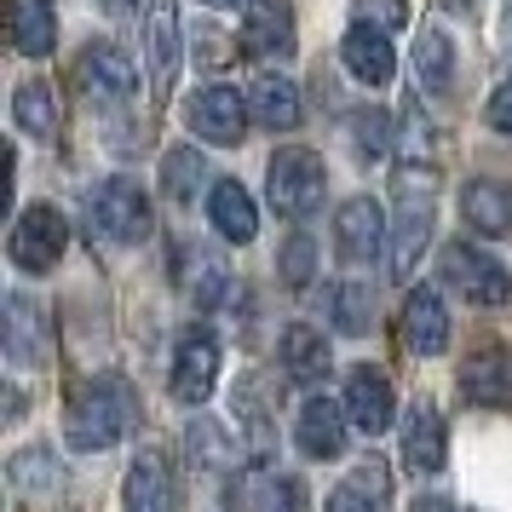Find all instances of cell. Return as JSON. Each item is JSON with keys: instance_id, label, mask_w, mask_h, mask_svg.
<instances>
[{"instance_id": "6da1fadb", "label": "cell", "mask_w": 512, "mask_h": 512, "mask_svg": "<svg viewBox=\"0 0 512 512\" xmlns=\"http://www.w3.org/2000/svg\"><path fill=\"white\" fill-rule=\"evenodd\" d=\"M432 225H438V173L432 167H397L392 185V242H386V265L397 282L415 277L420 254L432 248Z\"/></svg>"}, {"instance_id": "7a4b0ae2", "label": "cell", "mask_w": 512, "mask_h": 512, "mask_svg": "<svg viewBox=\"0 0 512 512\" xmlns=\"http://www.w3.org/2000/svg\"><path fill=\"white\" fill-rule=\"evenodd\" d=\"M133 420H139V392L116 380V374H104L93 386H81L70 403V443L75 449H116L127 432H133Z\"/></svg>"}, {"instance_id": "3957f363", "label": "cell", "mask_w": 512, "mask_h": 512, "mask_svg": "<svg viewBox=\"0 0 512 512\" xmlns=\"http://www.w3.org/2000/svg\"><path fill=\"white\" fill-rule=\"evenodd\" d=\"M265 196H271V208L282 219H311V213L323 208L328 196V167L317 150H305V144H288L271 156L265 167Z\"/></svg>"}, {"instance_id": "277c9868", "label": "cell", "mask_w": 512, "mask_h": 512, "mask_svg": "<svg viewBox=\"0 0 512 512\" xmlns=\"http://www.w3.org/2000/svg\"><path fill=\"white\" fill-rule=\"evenodd\" d=\"M150 196H144L133 179H104L98 190H87V231L116 242V248H133L150 236Z\"/></svg>"}, {"instance_id": "5b68a950", "label": "cell", "mask_w": 512, "mask_h": 512, "mask_svg": "<svg viewBox=\"0 0 512 512\" xmlns=\"http://www.w3.org/2000/svg\"><path fill=\"white\" fill-rule=\"evenodd\" d=\"M64 248H70V219L52 208V202L24 208L18 225H12V236H6V259H12L18 271H29V277L52 271V265L64 259Z\"/></svg>"}, {"instance_id": "8992f818", "label": "cell", "mask_w": 512, "mask_h": 512, "mask_svg": "<svg viewBox=\"0 0 512 512\" xmlns=\"http://www.w3.org/2000/svg\"><path fill=\"white\" fill-rule=\"evenodd\" d=\"M225 512H305V489L271 461H248L225 478Z\"/></svg>"}, {"instance_id": "52a82bcc", "label": "cell", "mask_w": 512, "mask_h": 512, "mask_svg": "<svg viewBox=\"0 0 512 512\" xmlns=\"http://www.w3.org/2000/svg\"><path fill=\"white\" fill-rule=\"evenodd\" d=\"M438 271H443V282L472 305H507V294H512L507 265L489 259L484 248H472V242H449L438 254Z\"/></svg>"}, {"instance_id": "ba28073f", "label": "cell", "mask_w": 512, "mask_h": 512, "mask_svg": "<svg viewBox=\"0 0 512 512\" xmlns=\"http://www.w3.org/2000/svg\"><path fill=\"white\" fill-rule=\"evenodd\" d=\"M248 87H231V81H208L190 98V133L202 144H242L248 139Z\"/></svg>"}, {"instance_id": "9c48e42d", "label": "cell", "mask_w": 512, "mask_h": 512, "mask_svg": "<svg viewBox=\"0 0 512 512\" xmlns=\"http://www.w3.org/2000/svg\"><path fill=\"white\" fill-rule=\"evenodd\" d=\"M386 242H392V225H386V208L374 196L340 202V213H334V248H340V259H346L351 271L374 265V259L386 254Z\"/></svg>"}, {"instance_id": "30bf717a", "label": "cell", "mask_w": 512, "mask_h": 512, "mask_svg": "<svg viewBox=\"0 0 512 512\" xmlns=\"http://www.w3.org/2000/svg\"><path fill=\"white\" fill-rule=\"evenodd\" d=\"M300 47V24L288 0H248L242 6V52L259 64H282Z\"/></svg>"}, {"instance_id": "8fae6325", "label": "cell", "mask_w": 512, "mask_h": 512, "mask_svg": "<svg viewBox=\"0 0 512 512\" xmlns=\"http://www.w3.org/2000/svg\"><path fill=\"white\" fill-rule=\"evenodd\" d=\"M167 386H173V397L190 403V409L213 397V386H219V340H213L208 328H185V334H179Z\"/></svg>"}, {"instance_id": "7c38bea8", "label": "cell", "mask_w": 512, "mask_h": 512, "mask_svg": "<svg viewBox=\"0 0 512 512\" xmlns=\"http://www.w3.org/2000/svg\"><path fill=\"white\" fill-rule=\"evenodd\" d=\"M6 357L18 369H41L52 357V323H47V305L29 300L24 288L6 294Z\"/></svg>"}, {"instance_id": "4fadbf2b", "label": "cell", "mask_w": 512, "mask_h": 512, "mask_svg": "<svg viewBox=\"0 0 512 512\" xmlns=\"http://www.w3.org/2000/svg\"><path fill=\"white\" fill-rule=\"evenodd\" d=\"M346 432H351V415L346 403H334V397H305L300 415H294V443H300V455L311 461H340L346 455Z\"/></svg>"}, {"instance_id": "5bb4252c", "label": "cell", "mask_w": 512, "mask_h": 512, "mask_svg": "<svg viewBox=\"0 0 512 512\" xmlns=\"http://www.w3.org/2000/svg\"><path fill=\"white\" fill-rule=\"evenodd\" d=\"M461 403H472V409H507L512 415V351L507 346H478L461 363Z\"/></svg>"}, {"instance_id": "9a60e30c", "label": "cell", "mask_w": 512, "mask_h": 512, "mask_svg": "<svg viewBox=\"0 0 512 512\" xmlns=\"http://www.w3.org/2000/svg\"><path fill=\"white\" fill-rule=\"evenodd\" d=\"M81 87L93 104H121L139 93V64L116 47V41H93L81 52Z\"/></svg>"}, {"instance_id": "2e32d148", "label": "cell", "mask_w": 512, "mask_h": 512, "mask_svg": "<svg viewBox=\"0 0 512 512\" xmlns=\"http://www.w3.org/2000/svg\"><path fill=\"white\" fill-rule=\"evenodd\" d=\"M403 346L415 357H438L449 346V305H443L438 288H415L403 300Z\"/></svg>"}, {"instance_id": "e0dca14e", "label": "cell", "mask_w": 512, "mask_h": 512, "mask_svg": "<svg viewBox=\"0 0 512 512\" xmlns=\"http://www.w3.org/2000/svg\"><path fill=\"white\" fill-rule=\"evenodd\" d=\"M277 357H282V374H288L294 386H323L328 369H334L323 328H311V323H288L282 328V351Z\"/></svg>"}, {"instance_id": "ac0fdd59", "label": "cell", "mask_w": 512, "mask_h": 512, "mask_svg": "<svg viewBox=\"0 0 512 512\" xmlns=\"http://www.w3.org/2000/svg\"><path fill=\"white\" fill-rule=\"evenodd\" d=\"M340 58H346V70L363 81V87H386L397 75V52L386 41V29H369V24H351L346 41H340Z\"/></svg>"}, {"instance_id": "d6986e66", "label": "cell", "mask_w": 512, "mask_h": 512, "mask_svg": "<svg viewBox=\"0 0 512 512\" xmlns=\"http://www.w3.org/2000/svg\"><path fill=\"white\" fill-rule=\"evenodd\" d=\"M403 461L415 466V472H438L449 461V426H443V415L426 397L403 415Z\"/></svg>"}, {"instance_id": "ffe728a7", "label": "cell", "mask_w": 512, "mask_h": 512, "mask_svg": "<svg viewBox=\"0 0 512 512\" xmlns=\"http://www.w3.org/2000/svg\"><path fill=\"white\" fill-rule=\"evenodd\" d=\"M340 403H346V415H351V432H363V438H380L392 426V386H386V374L357 369L346 380Z\"/></svg>"}, {"instance_id": "44dd1931", "label": "cell", "mask_w": 512, "mask_h": 512, "mask_svg": "<svg viewBox=\"0 0 512 512\" xmlns=\"http://www.w3.org/2000/svg\"><path fill=\"white\" fill-rule=\"evenodd\" d=\"M144 58H150V81L167 87L179 70V0H150L144 6Z\"/></svg>"}, {"instance_id": "7402d4cb", "label": "cell", "mask_w": 512, "mask_h": 512, "mask_svg": "<svg viewBox=\"0 0 512 512\" xmlns=\"http://www.w3.org/2000/svg\"><path fill=\"white\" fill-rule=\"evenodd\" d=\"M127 512H179V489H173V466L162 455H139L127 484H121Z\"/></svg>"}, {"instance_id": "603a6c76", "label": "cell", "mask_w": 512, "mask_h": 512, "mask_svg": "<svg viewBox=\"0 0 512 512\" xmlns=\"http://www.w3.org/2000/svg\"><path fill=\"white\" fill-rule=\"evenodd\" d=\"M248 116L271 133H294L300 127V87L288 75H259L248 81Z\"/></svg>"}, {"instance_id": "cb8c5ba5", "label": "cell", "mask_w": 512, "mask_h": 512, "mask_svg": "<svg viewBox=\"0 0 512 512\" xmlns=\"http://www.w3.org/2000/svg\"><path fill=\"white\" fill-rule=\"evenodd\" d=\"M461 213L478 236H507L512 231V185L507 179H472L461 190Z\"/></svg>"}, {"instance_id": "d4e9b609", "label": "cell", "mask_w": 512, "mask_h": 512, "mask_svg": "<svg viewBox=\"0 0 512 512\" xmlns=\"http://www.w3.org/2000/svg\"><path fill=\"white\" fill-rule=\"evenodd\" d=\"M208 219H213V231L225 236V242H254L259 231V213H254V196L236 185V179H219V185L208 190Z\"/></svg>"}, {"instance_id": "484cf974", "label": "cell", "mask_w": 512, "mask_h": 512, "mask_svg": "<svg viewBox=\"0 0 512 512\" xmlns=\"http://www.w3.org/2000/svg\"><path fill=\"white\" fill-rule=\"evenodd\" d=\"M386 495H392V472H386L380 455H369L363 466H351V478L328 495V512H386Z\"/></svg>"}, {"instance_id": "4316f807", "label": "cell", "mask_w": 512, "mask_h": 512, "mask_svg": "<svg viewBox=\"0 0 512 512\" xmlns=\"http://www.w3.org/2000/svg\"><path fill=\"white\" fill-rule=\"evenodd\" d=\"M12 47L24 58H47L58 47V12L52 0H12Z\"/></svg>"}, {"instance_id": "83f0119b", "label": "cell", "mask_w": 512, "mask_h": 512, "mask_svg": "<svg viewBox=\"0 0 512 512\" xmlns=\"http://www.w3.org/2000/svg\"><path fill=\"white\" fill-rule=\"evenodd\" d=\"M12 121H18V133H29V139H41V144L58 139V98H52L47 81H24V87H18Z\"/></svg>"}, {"instance_id": "f1b7e54d", "label": "cell", "mask_w": 512, "mask_h": 512, "mask_svg": "<svg viewBox=\"0 0 512 512\" xmlns=\"http://www.w3.org/2000/svg\"><path fill=\"white\" fill-rule=\"evenodd\" d=\"M12 484L24 495H35V501H58L70 478H64V466H58L52 449H24V455H12Z\"/></svg>"}, {"instance_id": "f546056e", "label": "cell", "mask_w": 512, "mask_h": 512, "mask_svg": "<svg viewBox=\"0 0 512 512\" xmlns=\"http://www.w3.org/2000/svg\"><path fill=\"white\" fill-rule=\"evenodd\" d=\"M179 265H190V271H179V282L190 288V300H196V305L231 300L236 282H231V271H225V265H219L213 254H196V248H185V254H179Z\"/></svg>"}, {"instance_id": "4dcf8cb0", "label": "cell", "mask_w": 512, "mask_h": 512, "mask_svg": "<svg viewBox=\"0 0 512 512\" xmlns=\"http://www.w3.org/2000/svg\"><path fill=\"white\" fill-rule=\"evenodd\" d=\"M202 185H208V162H202V150H167L162 156V190L173 196V202H196L202 196Z\"/></svg>"}, {"instance_id": "1f68e13d", "label": "cell", "mask_w": 512, "mask_h": 512, "mask_svg": "<svg viewBox=\"0 0 512 512\" xmlns=\"http://www.w3.org/2000/svg\"><path fill=\"white\" fill-rule=\"evenodd\" d=\"M449 75H455V47L443 41V29H420L415 41V81L426 93H443L449 87Z\"/></svg>"}, {"instance_id": "d6a6232c", "label": "cell", "mask_w": 512, "mask_h": 512, "mask_svg": "<svg viewBox=\"0 0 512 512\" xmlns=\"http://www.w3.org/2000/svg\"><path fill=\"white\" fill-rule=\"evenodd\" d=\"M374 300H369V288L363 282H346V288H334V328L340 334H369V317Z\"/></svg>"}, {"instance_id": "836d02e7", "label": "cell", "mask_w": 512, "mask_h": 512, "mask_svg": "<svg viewBox=\"0 0 512 512\" xmlns=\"http://www.w3.org/2000/svg\"><path fill=\"white\" fill-rule=\"evenodd\" d=\"M351 150H357L363 162L386 156V150H392V121L380 116V110H357V116H351Z\"/></svg>"}, {"instance_id": "e575fe53", "label": "cell", "mask_w": 512, "mask_h": 512, "mask_svg": "<svg viewBox=\"0 0 512 512\" xmlns=\"http://www.w3.org/2000/svg\"><path fill=\"white\" fill-rule=\"evenodd\" d=\"M277 271L288 288H305L311 282V271H317V248H311V236H288L277 254Z\"/></svg>"}, {"instance_id": "d590c367", "label": "cell", "mask_w": 512, "mask_h": 512, "mask_svg": "<svg viewBox=\"0 0 512 512\" xmlns=\"http://www.w3.org/2000/svg\"><path fill=\"white\" fill-rule=\"evenodd\" d=\"M403 127H409V133H403V150L415 156V167H432V127H426V116H420V104L403 110Z\"/></svg>"}, {"instance_id": "8d00e7d4", "label": "cell", "mask_w": 512, "mask_h": 512, "mask_svg": "<svg viewBox=\"0 0 512 512\" xmlns=\"http://www.w3.org/2000/svg\"><path fill=\"white\" fill-rule=\"evenodd\" d=\"M403 18H409L403 0H357V24H369V29H397Z\"/></svg>"}, {"instance_id": "74e56055", "label": "cell", "mask_w": 512, "mask_h": 512, "mask_svg": "<svg viewBox=\"0 0 512 512\" xmlns=\"http://www.w3.org/2000/svg\"><path fill=\"white\" fill-rule=\"evenodd\" d=\"M484 121H489V133H507L512 139V75L495 81V93L484 98Z\"/></svg>"}, {"instance_id": "f35d334b", "label": "cell", "mask_w": 512, "mask_h": 512, "mask_svg": "<svg viewBox=\"0 0 512 512\" xmlns=\"http://www.w3.org/2000/svg\"><path fill=\"white\" fill-rule=\"evenodd\" d=\"M190 443H196V455H190V461H196V466H213V461H219L213 449H225V438H219L213 426H196V438H190Z\"/></svg>"}, {"instance_id": "ab89813d", "label": "cell", "mask_w": 512, "mask_h": 512, "mask_svg": "<svg viewBox=\"0 0 512 512\" xmlns=\"http://www.w3.org/2000/svg\"><path fill=\"white\" fill-rule=\"evenodd\" d=\"M415 512H461L449 495H426V501H415Z\"/></svg>"}, {"instance_id": "60d3db41", "label": "cell", "mask_w": 512, "mask_h": 512, "mask_svg": "<svg viewBox=\"0 0 512 512\" xmlns=\"http://www.w3.org/2000/svg\"><path fill=\"white\" fill-rule=\"evenodd\" d=\"M501 47L512 52V0H507V12H501Z\"/></svg>"}, {"instance_id": "b9f144b4", "label": "cell", "mask_w": 512, "mask_h": 512, "mask_svg": "<svg viewBox=\"0 0 512 512\" xmlns=\"http://www.w3.org/2000/svg\"><path fill=\"white\" fill-rule=\"evenodd\" d=\"M202 6H248V0H202Z\"/></svg>"}, {"instance_id": "7bdbcfd3", "label": "cell", "mask_w": 512, "mask_h": 512, "mask_svg": "<svg viewBox=\"0 0 512 512\" xmlns=\"http://www.w3.org/2000/svg\"><path fill=\"white\" fill-rule=\"evenodd\" d=\"M443 6H449V12H461V6H472V0H443Z\"/></svg>"}]
</instances>
